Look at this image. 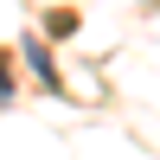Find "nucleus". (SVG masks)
Here are the masks:
<instances>
[{
	"label": "nucleus",
	"mask_w": 160,
	"mask_h": 160,
	"mask_svg": "<svg viewBox=\"0 0 160 160\" xmlns=\"http://www.w3.org/2000/svg\"><path fill=\"white\" fill-rule=\"evenodd\" d=\"M13 96V77H7V64H0V102H7Z\"/></svg>",
	"instance_id": "nucleus-2"
},
{
	"label": "nucleus",
	"mask_w": 160,
	"mask_h": 160,
	"mask_svg": "<svg viewBox=\"0 0 160 160\" xmlns=\"http://www.w3.org/2000/svg\"><path fill=\"white\" fill-rule=\"evenodd\" d=\"M26 64H32L38 77H51V58H45V45H26ZM51 83H58V77H51Z\"/></svg>",
	"instance_id": "nucleus-1"
}]
</instances>
